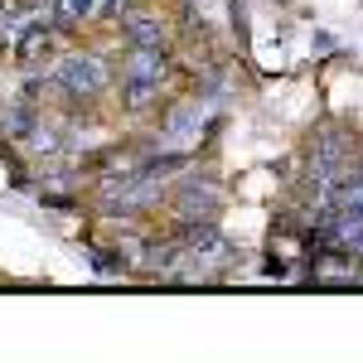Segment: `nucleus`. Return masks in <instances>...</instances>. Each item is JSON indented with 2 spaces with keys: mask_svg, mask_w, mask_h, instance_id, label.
Segmentation results:
<instances>
[{
  "mask_svg": "<svg viewBox=\"0 0 363 363\" xmlns=\"http://www.w3.org/2000/svg\"><path fill=\"white\" fill-rule=\"evenodd\" d=\"M87 10H92V0H54V10H49V25H54V29H68V25H78Z\"/></svg>",
  "mask_w": 363,
  "mask_h": 363,
  "instance_id": "nucleus-7",
  "label": "nucleus"
},
{
  "mask_svg": "<svg viewBox=\"0 0 363 363\" xmlns=\"http://www.w3.org/2000/svg\"><path fill=\"white\" fill-rule=\"evenodd\" d=\"M0 126H5V136H10V140H29V131L39 126L34 97H20V102H10V107L0 112Z\"/></svg>",
  "mask_w": 363,
  "mask_h": 363,
  "instance_id": "nucleus-5",
  "label": "nucleus"
},
{
  "mask_svg": "<svg viewBox=\"0 0 363 363\" xmlns=\"http://www.w3.org/2000/svg\"><path fill=\"white\" fill-rule=\"evenodd\" d=\"M208 121V107H203V97H194V102H179V107H169L165 112V145H174V140H189L199 136V126Z\"/></svg>",
  "mask_w": 363,
  "mask_h": 363,
  "instance_id": "nucleus-4",
  "label": "nucleus"
},
{
  "mask_svg": "<svg viewBox=\"0 0 363 363\" xmlns=\"http://www.w3.org/2000/svg\"><path fill=\"white\" fill-rule=\"evenodd\" d=\"M58 145H63V136H58V131H49L44 121L29 131V150H58Z\"/></svg>",
  "mask_w": 363,
  "mask_h": 363,
  "instance_id": "nucleus-9",
  "label": "nucleus"
},
{
  "mask_svg": "<svg viewBox=\"0 0 363 363\" xmlns=\"http://www.w3.org/2000/svg\"><path fill=\"white\" fill-rule=\"evenodd\" d=\"M155 92H160V83H126V107L131 112H145L155 102Z\"/></svg>",
  "mask_w": 363,
  "mask_h": 363,
  "instance_id": "nucleus-8",
  "label": "nucleus"
},
{
  "mask_svg": "<svg viewBox=\"0 0 363 363\" xmlns=\"http://www.w3.org/2000/svg\"><path fill=\"white\" fill-rule=\"evenodd\" d=\"M49 78H54L73 102H87V97H97V92L107 87V63L97 54H63Z\"/></svg>",
  "mask_w": 363,
  "mask_h": 363,
  "instance_id": "nucleus-1",
  "label": "nucleus"
},
{
  "mask_svg": "<svg viewBox=\"0 0 363 363\" xmlns=\"http://www.w3.org/2000/svg\"><path fill=\"white\" fill-rule=\"evenodd\" d=\"M179 223H218V189L208 179H184L169 199Z\"/></svg>",
  "mask_w": 363,
  "mask_h": 363,
  "instance_id": "nucleus-2",
  "label": "nucleus"
},
{
  "mask_svg": "<svg viewBox=\"0 0 363 363\" xmlns=\"http://www.w3.org/2000/svg\"><path fill=\"white\" fill-rule=\"evenodd\" d=\"M169 68L165 49H150V44H131V54L121 58V83H160Z\"/></svg>",
  "mask_w": 363,
  "mask_h": 363,
  "instance_id": "nucleus-3",
  "label": "nucleus"
},
{
  "mask_svg": "<svg viewBox=\"0 0 363 363\" xmlns=\"http://www.w3.org/2000/svg\"><path fill=\"white\" fill-rule=\"evenodd\" d=\"M121 29H126V39H131V44H150V49H165V29H160V20H145V15H126V20H121Z\"/></svg>",
  "mask_w": 363,
  "mask_h": 363,
  "instance_id": "nucleus-6",
  "label": "nucleus"
}]
</instances>
